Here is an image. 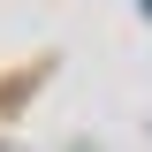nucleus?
Listing matches in <instances>:
<instances>
[{
    "label": "nucleus",
    "instance_id": "obj_1",
    "mask_svg": "<svg viewBox=\"0 0 152 152\" xmlns=\"http://www.w3.org/2000/svg\"><path fill=\"white\" fill-rule=\"evenodd\" d=\"M145 15H152V0H145Z\"/></svg>",
    "mask_w": 152,
    "mask_h": 152
}]
</instances>
